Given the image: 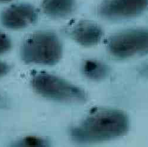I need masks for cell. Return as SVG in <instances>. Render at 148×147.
I'll return each mask as SVG.
<instances>
[{"label":"cell","mask_w":148,"mask_h":147,"mask_svg":"<svg viewBox=\"0 0 148 147\" xmlns=\"http://www.w3.org/2000/svg\"><path fill=\"white\" fill-rule=\"evenodd\" d=\"M9 66L3 62H0V77L5 75L9 71Z\"/></svg>","instance_id":"7c38bea8"},{"label":"cell","mask_w":148,"mask_h":147,"mask_svg":"<svg viewBox=\"0 0 148 147\" xmlns=\"http://www.w3.org/2000/svg\"><path fill=\"white\" fill-rule=\"evenodd\" d=\"M103 31L97 24L90 21H82L74 27L71 35L76 42L85 47H91L99 43Z\"/></svg>","instance_id":"52a82bcc"},{"label":"cell","mask_w":148,"mask_h":147,"mask_svg":"<svg viewBox=\"0 0 148 147\" xmlns=\"http://www.w3.org/2000/svg\"><path fill=\"white\" fill-rule=\"evenodd\" d=\"M144 71L145 72V73H146V75H148V66L145 67V69H144Z\"/></svg>","instance_id":"4fadbf2b"},{"label":"cell","mask_w":148,"mask_h":147,"mask_svg":"<svg viewBox=\"0 0 148 147\" xmlns=\"http://www.w3.org/2000/svg\"><path fill=\"white\" fill-rule=\"evenodd\" d=\"M21 57L27 63L52 66L60 60L62 48L53 33L39 32L30 35L23 43Z\"/></svg>","instance_id":"7a4b0ae2"},{"label":"cell","mask_w":148,"mask_h":147,"mask_svg":"<svg viewBox=\"0 0 148 147\" xmlns=\"http://www.w3.org/2000/svg\"><path fill=\"white\" fill-rule=\"evenodd\" d=\"M108 48L119 59L148 54V29H131L117 33L109 39Z\"/></svg>","instance_id":"277c9868"},{"label":"cell","mask_w":148,"mask_h":147,"mask_svg":"<svg viewBox=\"0 0 148 147\" xmlns=\"http://www.w3.org/2000/svg\"><path fill=\"white\" fill-rule=\"evenodd\" d=\"M11 0H0V2H5V1H9Z\"/></svg>","instance_id":"5bb4252c"},{"label":"cell","mask_w":148,"mask_h":147,"mask_svg":"<svg viewBox=\"0 0 148 147\" xmlns=\"http://www.w3.org/2000/svg\"><path fill=\"white\" fill-rule=\"evenodd\" d=\"M84 75L93 80L104 79L108 73V67L103 63L95 60H87L83 65Z\"/></svg>","instance_id":"9c48e42d"},{"label":"cell","mask_w":148,"mask_h":147,"mask_svg":"<svg viewBox=\"0 0 148 147\" xmlns=\"http://www.w3.org/2000/svg\"><path fill=\"white\" fill-rule=\"evenodd\" d=\"M34 8L26 4L11 6L4 11L1 21L4 26L12 29H20L28 27L36 20Z\"/></svg>","instance_id":"8992f818"},{"label":"cell","mask_w":148,"mask_h":147,"mask_svg":"<svg viewBox=\"0 0 148 147\" xmlns=\"http://www.w3.org/2000/svg\"><path fill=\"white\" fill-rule=\"evenodd\" d=\"M11 47V42L8 37L0 32V54L8 52Z\"/></svg>","instance_id":"8fae6325"},{"label":"cell","mask_w":148,"mask_h":147,"mask_svg":"<svg viewBox=\"0 0 148 147\" xmlns=\"http://www.w3.org/2000/svg\"><path fill=\"white\" fill-rule=\"evenodd\" d=\"M75 8V0H44L45 13L53 18H64L71 14Z\"/></svg>","instance_id":"ba28073f"},{"label":"cell","mask_w":148,"mask_h":147,"mask_svg":"<svg viewBox=\"0 0 148 147\" xmlns=\"http://www.w3.org/2000/svg\"><path fill=\"white\" fill-rule=\"evenodd\" d=\"M17 146H42L47 145L46 141L36 137H27L23 139V140L19 141V142L16 144Z\"/></svg>","instance_id":"30bf717a"},{"label":"cell","mask_w":148,"mask_h":147,"mask_svg":"<svg viewBox=\"0 0 148 147\" xmlns=\"http://www.w3.org/2000/svg\"><path fill=\"white\" fill-rule=\"evenodd\" d=\"M127 115L113 109H95L82 123L71 131V136L81 143H94L114 140L127 132Z\"/></svg>","instance_id":"6da1fadb"},{"label":"cell","mask_w":148,"mask_h":147,"mask_svg":"<svg viewBox=\"0 0 148 147\" xmlns=\"http://www.w3.org/2000/svg\"><path fill=\"white\" fill-rule=\"evenodd\" d=\"M34 91L49 99L66 102H84L87 99L85 93L59 77L45 73L34 76L32 80Z\"/></svg>","instance_id":"3957f363"},{"label":"cell","mask_w":148,"mask_h":147,"mask_svg":"<svg viewBox=\"0 0 148 147\" xmlns=\"http://www.w3.org/2000/svg\"><path fill=\"white\" fill-rule=\"evenodd\" d=\"M148 8V0H105L99 7V14L110 20L137 17Z\"/></svg>","instance_id":"5b68a950"}]
</instances>
